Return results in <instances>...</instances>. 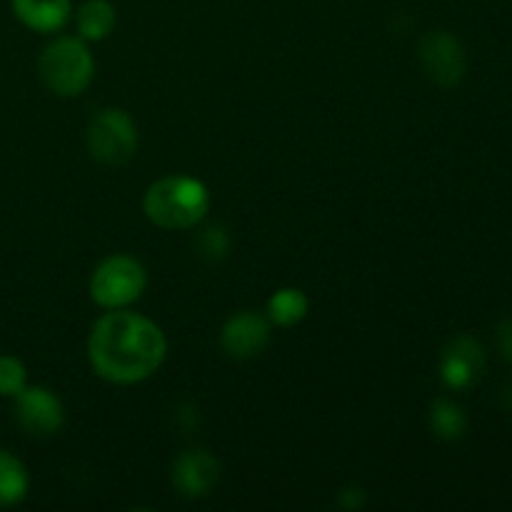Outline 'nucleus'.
Segmentation results:
<instances>
[{
    "instance_id": "obj_16",
    "label": "nucleus",
    "mask_w": 512,
    "mask_h": 512,
    "mask_svg": "<svg viewBox=\"0 0 512 512\" xmlns=\"http://www.w3.org/2000/svg\"><path fill=\"white\" fill-rule=\"evenodd\" d=\"M25 365L13 355H0V395L15 398L25 388Z\"/></svg>"
},
{
    "instance_id": "obj_8",
    "label": "nucleus",
    "mask_w": 512,
    "mask_h": 512,
    "mask_svg": "<svg viewBox=\"0 0 512 512\" xmlns=\"http://www.w3.org/2000/svg\"><path fill=\"white\" fill-rule=\"evenodd\" d=\"M485 363L488 360H485L483 345L470 335H460L443 350L440 378L450 390H465L483 378Z\"/></svg>"
},
{
    "instance_id": "obj_5",
    "label": "nucleus",
    "mask_w": 512,
    "mask_h": 512,
    "mask_svg": "<svg viewBox=\"0 0 512 512\" xmlns=\"http://www.w3.org/2000/svg\"><path fill=\"white\" fill-rule=\"evenodd\" d=\"M88 153L103 165H123L138 150L135 120L120 108H103L88 125Z\"/></svg>"
},
{
    "instance_id": "obj_10",
    "label": "nucleus",
    "mask_w": 512,
    "mask_h": 512,
    "mask_svg": "<svg viewBox=\"0 0 512 512\" xmlns=\"http://www.w3.org/2000/svg\"><path fill=\"white\" fill-rule=\"evenodd\" d=\"M220 475V463L208 450H185L173 463V488L183 498H205L215 488Z\"/></svg>"
},
{
    "instance_id": "obj_13",
    "label": "nucleus",
    "mask_w": 512,
    "mask_h": 512,
    "mask_svg": "<svg viewBox=\"0 0 512 512\" xmlns=\"http://www.w3.org/2000/svg\"><path fill=\"white\" fill-rule=\"evenodd\" d=\"M430 430H433L435 438L445 440V443H455L468 430V415L458 403L440 398L430 408Z\"/></svg>"
},
{
    "instance_id": "obj_15",
    "label": "nucleus",
    "mask_w": 512,
    "mask_h": 512,
    "mask_svg": "<svg viewBox=\"0 0 512 512\" xmlns=\"http://www.w3.org/2000/svg\"><path fill=\"white\" fill-rule=\"evenodd\" d=\"M30 480L15 455L0 450V508L18 505L28 495Z\"/></svg>"
},
{
    "instance_id": "obj_9",
    "label": "nucleus",
    "mask_w": 512,
    "mask_h": 512,
    "mask_svg": "<svg viewBox=\"0 0 512 512\" xmlns=\"http://www.w3.org/2000/svg\"><path fill=\"white\" fill-rule=\"evenodd\" d=\"M270 340V320L253 310L235 313L220 333V348L228 358L250 360L265 350Z\"/></svg>"
},
{
    "instance_id": "obj_4",
    "label": "nucleus",
    "mask_w": 512,
    "mask_h": 512,
    "mask_svg": "<svg viewBox=\"0 0 512 512\" xmlns=\"http://www.w3.org/2000/svg\"><path fill=\"white\" fill-rule=\"evenodd\" d=\"M145 285H148V273L140 260L130 255H110L90 278V298L108 310L128 308L143 295Z\"/></svg>"
},
{
    "instance_id": "obj_17",
    "label": "nucleus",
    "mask_w": 512,
    "mask_h": 512,
    "mask_svg": "<svg viewBox=\"0 0 512 512\" xmlns=\"http://www.w3.org/2000/svg\"><path fill=\"white\" fill-rule=\"evenodd\" d=\"M228 248H230V238H228V233L220 228V225H213V228H208L203 233V238H200V253H203L205 258H210V260L225 258Z\"/></svg>"
},
{
    "instance_id": "obj_12",
    "label": "nucleus",
    "mask_w": 512,
    "mask_h": 512,
    "mask_svg": "<svg viewBox=\"0 0 512 512\" xmlns=\"http://www.w3.org/2000/svg\"><path fill=\"white\" fill-rule=\"evenodd\" d=\"M80 38L83 40H105L113 33L118 15L110 0H85L75 13Z\"/></svg>"
},
{
    "instance_id": "obj_11",
    "label": "nucleus",
    "mask_w": 512,
    "mask_h": 512,
    "mask_svg": "<svg viewBox=\"0 0 512 512\" xmlns=\"http://www.w3.org/2000/svg\"><path fill=\"white\" fill-rule=\"evenodd\" d=\"M13 13L35 33H55L70 20V0H13Z\"/></svg>"
},
{
    "instance_id": "obj_6",
    "label": "nucleus",
    "mask_w": 512,
    "mask_h": 512,
    "mask_svg": "<svg viewBox=\"0 0 512 512\" xmlns=\"http://www.w3.org/2000/svg\"><path fill=\"white\" fill-rule=\"evenodd\" d=\"M420 65L425 75L440 88H455L465 78V50L463 43L448 30H433L420 40Z\"/></svg>"
},
{
    "instance_id": "obj_7",
    "label": "nucleus",
    "mask_w": 512,
    "mask_h": 512,
    "mask_svg": "<svg viewBox=\"0 0 512 512\" xmlns=\"http://www.w3.org/2000/svg\"><path fill=\"white\" fill-rule=\"evenodd\" d=\"M15 418L25 433L35 438H48L63 428L65 410L58 395L48 388H23L15 395Z\"/></svg>"
},
{
    "instance_id": "obj_1",
    "label": "nucleus",
    "mask_w": 512,
    "mask_h": 512,
    "mask_svg": "<svg viewBox=\"0 0 512 512\" xmlns=\"http://www.w3.org/2000/svg\"><path fill=\"white\" fill-rule=\"evenodd\" d=\"M168 343L153 320L118 308L93 325L88 358L95 373L115 385L143 383L163 365Z\"/></svg>"
},
{
    "instance_id": "obj_2",
    "label": "nucleus",
    "mask_w": 512,
    "mask_h": 512,
    "mask_svg": "<svg viewBox=\"0 0 512 512\" xmlns=\"http://www.w3.org/2000/svg\"><path fill=\"white\" fill-rule=\"evenodd\" d=\"M208 208V188L190 175H168L155 180L143 198V210L150 223L165 230L195 228L208 215Z\"/></svg>"
},
{
    "instance_id": "obj_14",
    "label": "nucleus",
    "mask_w": 512,
    "mask_h": 512,
    "mask_svg": "<svg viewBox=\"0 0 512 512\" xmlns=\"http://www.w3.org/2000/svg\"><path fill=\"white\" fill-rule=\"evenodd\" d=\"M308 315V298L298 288H283L270 295L268 320L280 328H293Z\"/></svg>"
},
{
    "instance_id": "obj_3",
    "label": "nucleus",
    "mask_w": 512,
    "mask_h": 512,
    "mask_svg": "<svg viewBox=\"0 0 512 512\" xmlns=\"http://www.w3.org/2000/svg\"><path fill=\"white\" fill-rule=\"evenodd\" d=\"M38 70L48 90L63 98L80 95L95 73L93 55L80 38H60L43 50Z\"/></svg>"
},
{
    "instance_id": "obj_18",
    "label": "nucleus",
    "mask_w": 512,
    "mask_h": 512,
    "mask_svg": "<svg viewBox=\"0 0 512 512\" xmlns=\"http://www.w3.org/2000/svg\"><path fill=\"white\" fill-rule=\"evenodd\" d=\"M495 345H498L500 358L512 365V318H505L498 323V328H495Z\"/></svg>"
}]
</instances>
